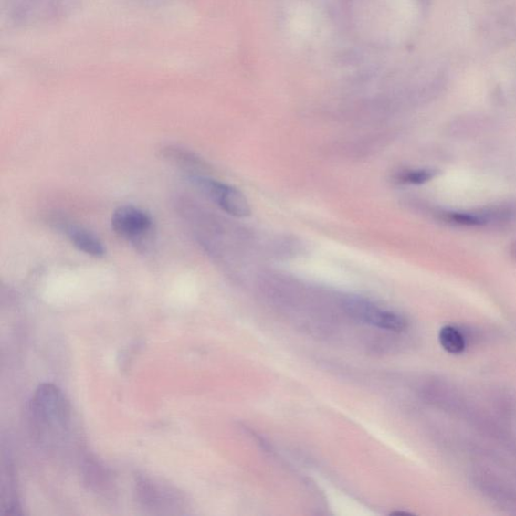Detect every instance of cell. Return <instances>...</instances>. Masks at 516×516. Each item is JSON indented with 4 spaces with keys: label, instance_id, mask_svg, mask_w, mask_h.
Segmentation results:
<instances>
[{
    "label": "cell",
    "instance_id": "6da1fadb",
    "mask_svg": "<svg viewBox=\"0 0 516 516\" xmlns=\"http://www.w3.org/2000/svg\"><path fill=\"white\" fill-rule=\"evenodd\" d=\"M26 420L33 440L46 451H60L69 440L71 405L53 384H43L36 389L27 405Z\"/></svg>",
    "mask_w": 516,
    "mask_h": 516
},
{
    "label": "cell",
    "instance_id": "7a4b0ae2",
    "mask_svg": "<svg viewBox=\"0 0 516 516\" xmlns=\"http://www.w3.org/2000/svg\"><path fill=\"white\" fill-rule=\"evenodd\" d=\"M111 227L116 235L142 253L149 252L157 238V228L151 214L132 205L121 206L112 213Z\"/></svg>",
    "mask_w": 516,
    "mask_h": 516
},
{
    "label": "cell",
    "instance_id": "3957f363",
    "mask_svg": "<svg viewBox=\"0 0 516 516\" xmlns=\"http://www.w3.org/2000/svg\"><path fill=\"white\" fill-rule=\"evenodd\" d=\"M70 9V0H11L8 16L16 26H35L59 21Z\"/></svg>",
    "mask_w": 516,
    "mask_h": 516
},
{
    "label": "cell",
    "instance_id": "277c9868",
    "mask_svg": "<svg viewBox=\"0 0 516 516\" xmlns=\"http://www.w3.org/2000/svg\"><path fill=\"white\" fill-rule=\"evenodd\" d=\"M135 495L142 508L153 513H179L184 508V498L181 492L149 476H136Z\"/></svg>",
    "mask_w": 516,
    "mask_h": 516
},
{
    "label": "cell",
    "instance_id": "5b68a950",
    "mask_svg": "<svg viewBox=\"0 0 516 516\" xmlns=\"http://www.w3.org/2000/svg\"><path fill=\"white\" fill-rule=\"evenodd\" d=\"M189 182L204 196L231 216L245 218L250 216V204L245 195L227 184L205 176H188Z\"/></svg>",
    "mask_w": 516,
    "mask_h": 516
},
{
    "label": "cell",
    "instance_id": "8992f818",
    "mask_svg": "<svg viewBox=\"0 0 516 516\" xmlns=\"http://www.w3.org/2000/svg\"><path fill=\"white\" fill-rule=\"evenodd\" d=\"M48 223L54 229L63 233L68 240L72 243V246L85 255L95 258H102L106 256V247L103 242L90 229L78 226V224L64 216H58V214H54L48 218Z\"/></svg>",
    "mask_w": 516,
    "mask_h": 516
},
{
    "label": "cell",
    "instance_id": "52a82bcc",
    "mask_svg": "<svg viewBox=\"0 0 516 516\" xmlns=\"http://www.w3.org/2000/svg\"><path fill=\"white\" fill-rule=\"evenodd\" d=\"M349 314L369 325L399 332L405 328V320L393 311L377 308L362 299H350L346 306Z\"/></svg>",
    "mask_w": 516,
    "mask_h": 516
},
{
    "label": "cell",
    "instance_id": "ba28073f",
    "mask_svg": "<svg viewBox=\"0 0 516 516\" xmlns=\"http://www.w3.org/2000/svg\"><path fill=\"white\" fill-rule=\"evenodd\" d=\"M2 467V512L5 515H22L13 456L11 451L5 450V448H3Z\"/></svg>",
    "mask_w": 516,
    "mask_h": 516
},
{
    "label": "cell",
    "instance_id": "9c48e42d",
    "mask_svg": "<svg viewBox=\"0 0 516 516\" xmlns=\"http://www.w3.org/2000/svg\"><path fill=\"white\" fill-rule=\"evenodd\" d=\"M515 216V210L511 207H494L474 212L443 213V220L459 226H483L486 224L510 220Z\"/></svg>",
    "mask_w": 516,
    "mask_h": 516
},
{
    "label": "cell",
    "instance_id": "30bf717a",
    "mask_svg": "<svg viewBox=\"0 0 516 516\" xmlns=\"http://www.w3.org/2000/svg\"><path fill=\"white\" fill-rule=\"evenodd\" d=\"M163 160L176 165L189 176H204L209 171L208 164L197 153L179 147V145H165L160 151Z\"/></svg>",
    "mask_w": 516,
    "mask_h": 516
},
{
    "label": "cell",
    "instance_id": "8fae6325",
    "mask_svg": "<svg viewBox=\"0 0 516 516\" xmlns=\"http://www.w3.org/2000/svg\"><path fill=\"white\" fill-rule=\"evenodd\" d=\"M82 472L86 485L90 489L100 494L109 495L114 490V481L112 474L96 458L90 454H85L82 458Z\"/></svg>",
    "mask_w": 516,
    "mask_h": 516
},
{
    "label": "cell",
    "instance_id": "7c38bea8",
    "mask_svg": "<svg viewBox=\"0 0 516 516\" xmlns=\"http://www.w3.org/2000/svg\"><path fill=\"white\" fill-rule=\"evenodd\" d=\"M439 341L446 352L451 354H460L466 348L464 336L453 326H445L441 329Z\"/></svg>",
    "mask_w": 516,
    "mask_h": 516
},
{
    "label": "cell",
    "instance_id": "4fadbf2b",
    "mask_svg": "<svg viewBox=\"0 0 516 516\" xmlns=\"http://www.w3.org/2000/svg\"><path fill=\"white\" fill-rule=\"evenodd\" d=\"M437 172L431 169L408 170L398 174L397 180L404 184H422L433 180Z\"/></svg>",
    "mask_w": 516,
    "mask_h": 516
}]
</instances>
